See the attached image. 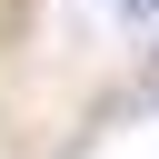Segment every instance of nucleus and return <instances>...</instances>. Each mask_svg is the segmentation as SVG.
Segmentation results:
<instances>
[{"mask_svg": "<svg viewBox=\"0 0 159 159\" xmlns=\"http://www.w3.org/2000/svg\"><path fill=\"white\" fill-rule=\"evenodd\" d=\"M149 10H159V0H129V20H149Z\"/></svg>", "mask_w": 159, "mask_h": 159, "instance_id": "f257e3e1", "label": "nucleus"}]
</instances>
